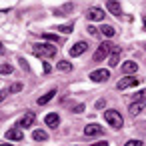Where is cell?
Segmentation results:
<instances>
[{"label": "cell", "mask_w": 146, "mask_h": 146, "mask_svg": "<svg viewBox=\"0 0 146 146\" xmlns=\"http://www.w3.org/2000/svg\"><path fill=\"white\" fill-rule=\"evenodd\" d=\"M106 8H108L110 14L122 16V6H120V2H116V0H108V2H106Z\"/></svg>", "instance_id": "7"}, {"label": "cell", "mask_w": 146, "mask_h": 146, "mask_svg": "<svg viewBox=\"0 0 146 146\" xmlns=\"http://www.w3.org/2000/svg\"><path fill=\"white\" fill-rule=\"evenodd\" d=\"M0 146H10V144H8V142H4V144H0Z\"/></svg>", "instance_id": "34"}, {"label": "cell", "mask_w": 146, "mask_h": 146, "mask_svg": "<svg viewBox=\"0 0 146 146\" xmlns=\"http://www.w3.org/2000/svg\"><path fill=\"white\" fill-rule=\"evenodd\" d=\"M58 70H62V72H70V70H72V64L66 62V60H62V62H58Z\"/></svg>", "instance_id": "19"}, {"label": "cell", "mask_w": 146, "mask_h": 146, "mask_svg": "<svg viewBox=\"0 0 146 146\" xmlns=\"http://www.w3.org/2000/svg\"><path fill=\"white\" fill-rule=\"evenodd\" d=\"M56 30L58 32H64V34H70L72 32V24H60V26H56Z\"/></svg>", "instance_id": "20"}, {"label": "cell", "mask_w": 146, "mask_h": 146, "mask_svg": "<svg viewBox=\"0 0 146 146\" xmlns=\"http://www.w3.org/2000/svg\"><path fill=\"white\" fill-rule=\"evenodd\" d=\"M100 34H104L106 38H112V36H114L116 32H114V28H112V26H108V24H104V26L100 28Z\"/></svg>", "instance_id": "18"}, {"label": "cell", "mask_w": 146, "mask_h": 146, "mask_svg": "<svg viewBox=\"0 0 146 146\" xmlns=\"http://www.w3.org/2000/svg\"><path fill=\"white\" fill-rule=\"evenodd\" d=\"M90 146H108V142L102 140V142H96V144H90Z\"/></svg>", "instance_id": "32"}, {"label": "cell", "mask_w": 146, "mask_h": 146, "mask_svg": "<svg viewBox=\"0 0 146 146\" xmlns=\"http://www.w3.org/2000/svg\"><path fill=\"white\" fill-rule=\"evenodd\" d=\"M138 82H140V80H138V78H136V76L132 74V76H124V78H122V80H120V82H118L116 86H118V90H126V88L138 86Z\"/></svg>", "instance_id": "4"}, {"label": "cell", "mask_w": 146, "mask_h": 146, "mask_svg": "<svg viewBox=\"0 0 146 146\" xmlns=\"http://www.w3.org/2000/svg\"><path fill=\"white\" fill-rule=\"evenodd\" d=\"M42 70H44V72H50V64H48V62H46V60H44V62H42Z\"/></svg>", "instance_id": "28"}, {"label": "cell", "mask_w": 146, "mask_h": 146, "mask_svg": "<svg viewBox=\"0 0 146 146\" xmlns=\"http://www.w3.org/2000/svg\"><path fill=\"white\" fill-rule=\"evenodd\" d=\"M22 88H24V86H22V82H14V84H12L8 90H10V92H20Z\"/></svg>", "instance_id": "22"}, {"label": "cell", "mask_w": 146, "mask_h": 146, "mask_svg": "<svg viewBox=\"0 0 146 146\" xmlns=\"http://www.w3.org/2000/svg\"><path fill=\"white\" fill-rule=\"evenodd\" d=\"M4 52H6V50H4V44L0 42V54H4Z\"/></svg>", "instance_id": "33"}, {"label": "cell", "mask_w": 146, "mask_h": 146, "mask_svg": "<svg viewBox=\"0 0 146 146\" xmlns=\"http://www.w3.org/2000/svg\"><path fill=\"white\" fill-rule=\"evenodd\" d=\"M144 50H146V44H144Z\"/></svg>", "instance_id": "36"}, {"label": "cell", "mask_w": 146, "mask_h": 146, "mask_svg": "<svg viewBox=\"0 0 146 146\" xmlns=\"http://www.w3.org/2000/svg\"><path fill=\"white\" fill-rule=\"evenodd\" d=\"M124 146H142V142H140V140H128Z\"/></svg>", "instance_id": "25"}, {"label": "cell", "mask_w": 146, "mask_h": 146, "mask_svg": "<svg viewBox=\"0 0 146 146\" xmlns=\"http://www.w3.org/2000/svg\"><path fill=\"white\" fill-rule=\"evenodd\" d=\"M32 138L36 142H44L48 138V132H44V130H32Z\"/></svg>", "instance_id": "16"}, {"label": "cell", "mask_w": 146, "mask_h": 146, "mask_svg": "<svg viewBox=\"0 0 146 146\" xmlns=\"http://www.w3.org/2000/svg\"><path fill=\"white\" fill-rule=\"evenodd\" d=\"M144 28H146V18H144Z\"/></svg>", "instance_id": "35"}, {"label": "cell", "mask_w": 146, "mask_h": 146, "mask_svg": "<svg viewBox=\"0 0 146 146\" xmlns=\"http://www.w3.org/2000/svg\"><path fill=\"white\" fill-rule=\"evenodd\" d=\"M104 104H106L104 100H98V102H96V110H98V108H104Z\"/></svg>", "instance_id": "31"}, {"label": "cell", "mask_w": 146, "mask_h": 146, "mask_svg": "<svg viewBox=\"0 0 146 146\" xmlns=\"http://www.w3.org/2000/svg\"><path fill=\"white\" fill-rule=\"evenodd\" d=\"M104 118H106V122H108L114 130H120L122 124H124V120H122V116H120L118 110H106V112H104Z\"/></svg>", "instance_id": "2"}, {"label": "cell", "mask_w": 146, "mask_h": 146, "mask_svg": "<svg viewBox=\"0 0 146 146\" xmlns=\"http://www.w3.org/2000/svg\"><path fill=\"white\" fill-rule=\"evenodd\" d=\"M120 52L122 48H112V56H110V66H116L118 60H120Z\"/></svg>", "instance_id": "17"}, {"label": "cell", "mask_w": 146, "mask_h": 146, "mask_svg": "<svg viewBox=\"0 0 146 146\" xmlns=\"http://www.w3.org/2000/svg\"><path fill=\"white\" fill-rule=\"evenodd\" d=\"M86 50H88V44H86V42H76V44L70 48V56H74V58H76V56L84 54Z\"/></svg>", "instance_id": "8"}, {"label": "cell", "mask_w": 146, "mask_h": 146, "mask_svg": "<svg viewBox=\"0 0 146 146\" xmlns=\"http://www.w3.org/2000/svg\"><path fill=\"white\" fill-rule=\"evenodd\" d=\"M34 124V114H30V112H26L20 120H18V128H30Z\"/></svg>", "instance_id": "10"}, {"label": "cell", "mask_w": 146, "mask_h": 146, "mask_svg": "<svg viewBox=\"0 0 146 146\" xmlns=\"http://www.w3.org/2000/svg\"><path fill=\"white\" fill-rule=\"evenodd\" d=\"M74 112H84V104H78V106H74Z\"/></svg>", "instance_id": "30"}, {"label": "cell", "mask_w": 146, "mask_h": 146, "mask_svg": "<svg viewBox=\"0 0 146 146\" xmlns=\"http://www.w3.org/2000/svg\"><path fill=\"white\" fill-rule=\"evenodd\" d=\"M42 36H44V40H52V42H58L60 40L56 34H42Z\"/></svg>", "instance_id": "23"}, {"label": "cell", "mask_w": 146, "mask_h": 146, "mask_svg": "<svg viewBox=\"0 0 146 146\" xmlns=\"http://www.w3.org/2000/svg\"><path fill=\"white\" fill-rule=\"evenodd\" d=\"M54 96H56V90L52 88L50 92H46V94H42V96L38 98V104H40V106H44V104H48V102H50V100H52Z\"/></svg>", "instance_id": "15"}, {"label": "cell", "mask_w": 146, "mask_h": 146, "mask_svg": "<svg viewBox=\"0 0 146 146\" xmlns=\"http://www.w3.org/2000/svg\"><path fill=\"white\" fill-rule=\"evenodd\" d=\"M8 92H10V90H0V102H2V100L8 96Z\"/></svg>", "instance_id": "27"}, {"label": "cell", "mask_w": 146, "mask_h": 146, "mask_svg": "<svg viewBox=\"0 0 146 146\" xmlns=\"http://www.w3.org/2000/svg\"><path fill=\"white\" fill-rule=\"evenodd\" d=\"M12 66L10 64H0V74H12Z\"/></svg>", "instance_id": "21"}, {"label": "cell", "mask_w": 146, "mask_h": 146, "mask_svg": "<svg viewBox=\"0 0 146 146\" xmlns=\"http://www.w3.org/2000/svg\"><path fill=\"white\" fill-rule=\"evenodd\" d=\"M100 132H104L100 124H88V126L84 128V136H96V134H100Z\"/></svg>", "instance_id": "12"}, {"label": "cell", "mask_w": 146, "mask_h": 146, "mask_svg": "<svg viewBox=\"0 0 146 146\" xmlns=\"http://www.w3.org/2000/svg\"><path fill=\"white\" fill-rule=\"evenodd\" d=\"M20 64H22V68H24V70H26V72H28V70H30V68H28V64H26V60H24V58H20Z\"/></svg>", "instance_id": "29"}, {"label": "cell", "mask_w": 146, "mask_h": 146, "mask_svg": "<svg viewBox=\"0 0 146 146\" xmlns=\"http://www.w3.org/2000/svg\"><path fill=\"white\" fill-rule=\"evenodd\" d=\"M108 52H112V46H110V42H102V44L98 46V50L94 52V60H96V62H100V60H104Z\"/></svg>", "instance_id": "3"}, {"label": "cell", "mask_w": 146, "mask_h": 146, "mask_svg": "<svg viewBox=\"0 0 146 146\" xmlns=\"http://www.w3.org/2000/svg\"><path fill=\"white\" fill-rule=\"evenodd\" d=\"M44 122H46V126H50V128H56V126L60 124V116H58L56 112H50V114H46Z\"/></svg>", "instance_id": "11"}, {"label": "cell", "mask_w": 146, "mask_h": 146, "mask_svg": "<svg viewBox=\"0 0 146 146\" xmlns=\"http://www.w3.org/2000/svg\"><path fill=\"white\" fill-rule=\"evenodd\" d=\"M134 100H146V88H144V90H140V92L134 96Z\"/></svg>", "instance_id": "24"}, {"label": "cell", "mask_w": 146, "mask_h": 146, "mask_svg": "<svg viewBox=\"0 0 146 146\" xmlns=\"http://www.w3.org/2000/svg\"><path fill=\"white\" fill-rule=\"evenodd\" d=\"M6 138H8V140L20 142V140H22V132H20L18 128H10V130H6Z\"/></svg>", "instance_id": "14"}, {"label": "cell", "mask_w": 146, "mask_h": 146, "mask_svg": "<svg viewBox=\"0 0 146 146\" xmlns=\"http://www.w3.org/2000/svg\"><path fill=\"white\" fill-rule=\"evenodd\" d=\"M144 106H146V100H134L132 104H128V112H130L132 116H136Z\"/></svg>", "instance_id": "9"}, {"label": "cell", "mask_w": 146, "mask_h": 146, "mask_svg": "<svg viewBox=\"0 0 146 146\" xmlns=\"http://www.w3.org/2000/svg\"><path fill=\"white\" fill-rule=\"evenodd\" d=\"M122 70H124V72H126L128 76H132V74H134V72L138 70V64H136L134 60H126V62L122 64Z\"/></svg>", "instance_id": "13"}, {"label": "cell", "mask_w": 146, "mask_h": 146, "mask_svg": "<svg viewBox=\"0 0 146 146\" xmlns=\"http://www.w3.org/2000/svg\"><path fill=\"white\" fill-rule=\"evenodd\" d=\"M108 78H110V72H108L106 68H100V70L90 72V80H92V82H106Z\"/></svg>", "instance_id": "5"}, {"label": "cell", "mask_w": 146, "mask_h": 146, "mask_svg": "<svg viewBox=\"0 0 146 146\" xmlns=\"http://www.w3.org/2000/svg\"><path fill=\"white\" fill-rule=\"evenodd\" d=\"M32 52H34V56H40V58H54L56 56V46H52V44H34Z\"/></svg>", "instance_id": "1"}, {"label": "cell", "mask_w": 146, "mask_h": 146, "mask_svg": "<svg viewBox=\"0 0 146 146\" xmlns=\"http://www.w3.org/2000/svg\"><path fill=\"white\" fill-rule=\"evenodd\" d=\"M86 16H88L90 20H94V22H100V20H104V10L98 8V6H92V8H88Z\"/></svg>", "instance_id": "6"}, {"label": "cell", "mask_w": 146, "mask_h": 146, "mask_svg": "<svg viewBox=\"0 0 146 146\" xmlns=\"http://www.w3.org/2000/svg\"><path fill=\"white\" fill-rule=\"evenodd\" d=\"M88 32L92 34V36H98L100 32H98V28H94V26H88Z\"/></svg>", "instance_id": "26"}]
</instances>
